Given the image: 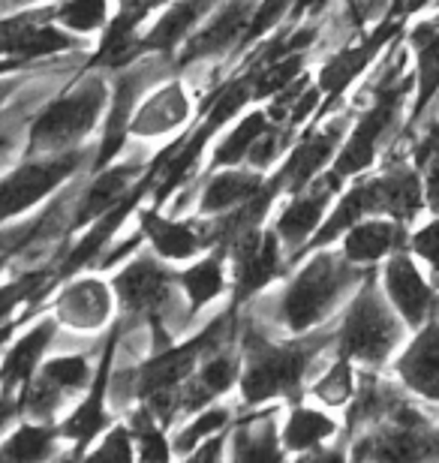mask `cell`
<instances>
[{
    "instance_id": "cell-44",
    "label": "cell",
    "mask_w": 439,
    "mask_h": 463,
    "mask_svg": "<svg viewBox=\"0 0 439 463\" xmlns=\"http://www.w3.org/2000/svg\"><path fill=\"white\" fill-rule=\"evenodd\" d=\"M422 172V184H425V208L431 211L434 217H439V142L434 145V151L425 156L422 163L415 165Z\"/></svg>"
},
{
    "instance_id": "cell-54",
    "label": "cell",
    "mask_w": 439,
    "mask_h": 463,
    "mask_svg": "<svg viewBox=\"0 0 439 463\" xmlns=\"http://www.w3.org/2000/svg\"><path fill=\"white\" fill-rule=\"evenodd\" d=\"M15 4H33V0H15Z\"/></svg>"
},
{
    "instance_id": "cell-49",
    "label": "cell",
    "mask_w": 439,
    "mask_h": 463,
    "mask_svg": "<svg viewBox=\"0 0 439 463\" xmlns=\"http://www.w3.org/2000/svg\"><path fill=\"white\" fill-rule=\"evenodd\" d=\"M13 331H15V322H6V326H0V346H4L9 337H13Z\"/></svg>"
},
{
    "instance_id": "cell-14",
    "label": "cell",
    "mask_w": 439,
    "mask_h": 463,
    "mask_svg": "<svg viewBox=\"0 0 439 463\" xmlns=\"http://www.w3.org/2000/svg\"><path fill=\"white\" fill-rule=\"evenodd\" d=\"M76 40L67 27H54L45 22V13H22L13 18H0V54L4 58L33 61L45 54H58L76 49Z\"/></svg>"
},
{
    "instance_id": "cell-45",
    "label": "cell",
    "mask_w": 439,
    "mask_h": 463,
    "mask_svg": "<svg viewBox=\"0 0 439 463\" xmlns=\"http://www.w3.org/2000/svg\"><path fill=\"white\" fill-rule=\"evenodd\" d=\"M133 433L127 428H115L109 430V437L100 442L97 449H91V458H111V460H129L136 458V449H133Z\"/></svg>"
},
{
    "instance_id": "cell-1",
    "label": "cell",
    "mask_w": 439,
    "mask_h": 463,
    "mask_svg": "<svg viewBox=\"0 0 439 463\" xmlns=\"http://www.w3.org/2000/svg\"><path fill=\"white\" fill-rule=\"evenodd\" d=\"M406 337V322L400 319L395 304L388 301L377 274H367L352 295L347 313H343L334 340L338 355H347L364 367L379 370Z\"/></svg>"
},
{
    "instance_id": "cell-48",
    "label": "cell",
    "mask_w": 439,
    "mask_h": 463,
    "mask_svg": "<svg viewBox=\"0 0 439 463\" xmlns=\"http://www.w3.org/2000/svg\"><path fill=\"white\" fill-rule=\"evenodd\" d=\"M409 4H413V0H391V6H388V9H391V13H397V15H406V6H409ZM406 18H409V15H406Z\"/></svg>"
},
{
    "instance_id": "cell-20",
    "label": "cell",
    "mask_w": 439,
    "mask_h": 463,
    "mask_svg": "<svg viewBox=\"0 0 439 463\" xmlns=\"http://www.w3.org/2000/svg\"><path fill=\"white\" fill-rule=\"evenodd\" d=\"M148 4H127L120 6V13L102 27V40L97 45V52L91 54L88 67L93 70H127L136 58L145 54L142 36L136 33L138 22L148 15Z\"/></svg>"
},
{
    "instance_id": "cell-22",
    "label": "cell",
    "mask_w": 439,
    "mask_h": 463,
    "mask_svg": "<svg viewBox=\"0 0 439 463\" xmlns=\"http://www.w3.org/2000/svg\"><path fill=\"white\" fill-rule=\"evenodd\" d=\"M142 76L133 70H120V79L115 85V99H111V115L106 120V133L100 138V147H97V156H93V172L106 169L111 165V160L124 151V142H127V133H129V124H133V112H136V97L142 90Z\"/></svg>"
},
{
    "instance_id": "cell-19",
    "label": "cell",
    "mask_w": 439,
    "mask_h": 463,
    "mask_svg": "<svg viewBox=\"0 0 439 463\" xmlns=\"http://www.w3.org/2000/svg\"><path fill=\"white\" fill-rule=\"evenodd\" d=\"M340 241H343L340 253L349 262L370 268L409 244V226L397 223L391 217H364L352 229H347V235Z\"/></svg>"
},
{
    "instance_id": "cell-7",
    "label": "cell",
    "mask_w": 439,
    "mask_h": 463,
    "mask_svg": "<svg viewBox=\"0 0 439 463\" xmlns=\"http://www.w3.org/2000/svg\"><path fill=\"white\" fill-rule=\"evenodd\" d=\"M382 289H386L388 301L395 304V310L400 313V319L406 322V328L418 331L427 319H434L439 289L425 280V274L418 271L415 256L409 253V247L397 250L386 259L382 268Z\"/></svg>"
},
{
    "instance_id": "cell-24",
    "label": "cell",
    "mask_w": 439,
    "mask_h": 463,
    "mask_svg": "<svg viewBox=\"0 0 439 463\" xmlns=\"http://www.w3.org/2000/svg\"><path fill=\"white\" fill-rule=\"evenodd\" d=\"M214 4H217V0H177V4H172L160 22L154 24V31L142 40L145 54L148 52L172 54L177 45H184L190 40V31L208 15V9Z\"/></svg>"
},
{
    "instance_id": "cell-38",
    "label": "cell",
    "mask_w": 439,
    "mask_h": 463,
    "mask_svg": "<svg viewBox=\"0 0 439 463\" xmlns=\"http://www.w3.org/2000/svg\"><path fill=\"white\" fill-rule=\"evenodd\" d=\"M355 361L347 355H338V361L325 370V376L316 379L313 385V397H320L322 403L329 406H347L352 403L355 388H358V376H355Z\"/></svg>"
},
{
    "instance_id": "cell-42",
    "label": "cell",
    "mask_w": 439,
    "mask_h": 463,
    "mask_svg": "<svg viewBox=\"0 0 439 463\" xmlns=\"http://www.w3.org/2000/svg\"><path fill=\"white\" fill-rule=\"evenodd\" d=\"M45 280H49V277H45V271H33V274L18 277V280H13V283L0 286V326H4V319L13 317L18 304H24L27 298L40 295Z\"/></svg>"
},
{
    "instance_id": "cell-27",
    "label": "cell",
    "mask_w": 439,
    "mask_h": 463,
    "mask_svg": "<svg viewBox=\"0 0 439 463\" xmlns=\"http://www.w3.org/2000/svg\"><path fill=\"white\" fill-rule=\"evenodd\" d=\"M186 392H181V410H202L214 397L226 394L238 383V361L232 355H214L199 367V373L186 379Z\"/></svg>"
},
{
    "instance_id": "cell-18",
    "label": "cell",
    "mask_w": 439,
    "mask_h": 463,
    "mask_svg": "<svg viewBox=\"0 0 439 463\" xmlns=\"http://www.w3.org/2000/svg\"><path fill=\"white\" fill-rule=\"evenodd\" d=\"M253 13H256V0H229V4H223L220 13L214 15L199 33L186 40L181 63L214 58V54H223V52L235 49V45L241 49Z\"/></svg>"
},
{
    "instance_id": "cell-21",
    "label": "cell",
    "mask_w": 439,
    "mask_h": 463,
    "mask_svg": "<svg viewBox=\"0 0 439 463\" xmlns=\"http://www.w3.org/2000/svg\"><path fill=\"white\" fill-rule=\"evenodd\" d=\"M54 337V319H43L36 322L33 328H27L22 337L15 340L9 352L4 355V364H0V401L15 406V394L18 388L24 392V385L31 383V376L40 367V358L45 355Z\"/></svg>"
},
{
    "instance_id": "cell-29",
    "label": "cell",
    "mask_w": 439,
    "mask_h": 463,
    "mask_svg": "<svg viewBox=\"0 0 439 463\" xmlns=\"http://www.w3.org/2000/svg\"><path fill=\"white\" fill-rule=\"evenodd\" d=\"M334 433H338V421L329 419V415L320 412V410H310V406L295 403L292 412H289V419H286V428H283L280 442H283L286 451L301 455V451H313L316 446H322V442L331 439Z\"/></svg>"
},
{
    "instance_id": "cell-39",
    "label": "cell",
    "mask_w": 439,
    "mask_h": 463,
    "mask_svg": "<svg viewBox=\"0 0 439 463\" xmlns=\"http://www.w3.org/2000/svg\"><path fill=\"white\" fill-rule=\"evenodd\" d=\"M229 419H232V412L226 410V406H205V410L196 415V419L186 424L181 433H177L175 451L186 458L196 446H202L208 437H214V433H220L223 428H226Z\"/></svg>"
},
{
    "instance_id": "cell-51",
    "label": "cell",
    "mask_w": 439,
    "mask_h": 463,
    "mask_svg": "<svg viewBox=\"0 0 439 463\" xmlns=\"http://www.w3.org/2000/svg\"><path fill=\"white\" fill-rule=\"evenodd\" d=\"M9 412H13V406H9V403H4V401H0V421H4V415H9Z\"/></svg>"
},
{
    "instance_id": "cell-6",
    "label": "cell",
    "mask_w": 439,
    "mask_h": 463,
    "mask_svg": "<svg viewBox=\"0 0 439 463\" xmlns=\"http://www.w3.org/2000/svg\"><path fill=\"white\" fill-rule=\"evenodd\" d=\"M81 163H85V151L70 147V151L45 154L43 160H31V163L18 165L15 172L0 178V223L31 211L36 202L58 190Z\"/></svg>"
},
{
    "instance_id": "cell-28",
    "label": "cell",
    "mask_w": 439,
    "mask_h": 463,
    "mask_svg": "<svg viewBox=\"0 0 439 463\" xmlns=\"http://www.w3.org/2000/svg\"><path fill=\"white\" fill-rule=\"evenodd\" d=\"M133 172H136V165H118V169H109L106 165V169H100L97 178L91 184V190L85 193V199H81L76 208V226L109 214V211L133 190L129 187V184H133Z\"/></svg>"
},
{
    "instance_id": "cell-41",
    "label": "cell",
    "mask_w": 439,
    "mask_h": 463,
    "mask_svg": "<svg viewBox=\"0 0 439 463\" xmlns=\"http://www.w3.org/2000/svg\"><path fill=\"white\" fill-rule=\"evenodd\" d=\"M292 4L295 0H259L256 4V13L250 18V27L244 33V43H241V49L256 40H262L271 31H274L277 24H283L289 13H292Z\"/></svg>"
},
{
    "instance_id": "cell-31",
    "label": "cell",
    "mask_w": 439,
    "mask_h": 463,
    "mask_svg": "<svg viewBox=\"0 0 439 463\" xmlns=\"http://www.w3.org/2000/svg\"><path fill=\"white\" fill-rule=\"evenodd\" d=\"M232 455L241 460H277L283 455L274 433V412L241 421L235 437H232Z\"/></svg>"
},
{
    "instance_id": "cell-10",
    "label": "cell",
    "mask_w": 439,
    "mask_h": 463,
    "mask_svg": "<svg viewBox=\"0 0 439 463\" xmlns=\"http://www.w3.org/2000/svg\"><path fill=\"white\" fill-rule=\"evenodd\" d=\"M91 376H93V367L85 355L52 358V361H45L40 367V373L31 376V383L24 385V397H18V406H24L36 419H49L70 394H76L79 388H85L91 383Z\"/></svg>"
},
{
    "instance_id": "cell-33",
    "label": "cell",
    "mask_w": 439,
    "mask_h": 463,
    "mask_svg": "<svg viewBox=\"0 0 439 463\" xmlns=\"http://www.w3.org/2000/svg\"><path fill=\"white\" fill-rule=\"evenodd\" d=\"M274 124L268 118V112H250L232 127V133L217 145V151L211 156V169H223V165H238L241 160H247L250 147L256 145V138Z\"/></svg>"
},
{
    "instance_id": "cell-36",
    "label": "cell",
    "mask_w": 439,
    "mask_h": 463,
    "mask_svg": "<svg viewBox=\"0 0 439 463\" xmlns=\"http://www.w3.org/2000/svg\"><path fill=\"white\" fill-rule=\"evenodd\" d=\"M184 115H186L184 97L177 94V88H172V90H163L160 97H154L151 103H145L142 115L133 118L129 129H136V133H145V136L166 133V129H172L175 124H181Z\"/></svg>"
},
{
    "instance_id": "cell-5",
    "label": "cell",
    "mask_w": 439,
    "mask_h": 463,
    "mask_svg": "<svg viewBox=\"0 0 439 463\" xmlns=\"http://www.w3.org/2000/svg\"><path fill=\"white\" fill-rule=\"evenodd\" d=\"M404 27H406V15H397L388 9V13L382 15V22L373 27L361 43L349 45V49L338 52L334 58L322 63L320 76H316V88L322 90V106H320V112H316V120H322L343 97H347V90L364 76V70L377 61V54L382 49H388L391 43H397Z\"/></svg>"
},
{
    "instance_id": "cell-32",
    "label": "cell",
    "mask_w": 439,
    "mask_h": 463,
    "mask_svg": "<svg viewBox=\"0 0 439 463\" xmlns=\"http://www.w3.org/2000/svg\"><path fill=\"white\" fill-rule=\"evenodd\" d=\"M413 54H415V99H413V112L406 118L404 136L413 133L415 124L422 120V115L431 109V103L439 94V33Z\"/></svg>"
},
{
    "instance_id": "cell-3",
    "label": "cell",
    "mask_w": 439,
    "mask_h": 463,
    "mask_svg": "<svg viewBox=\"0 0 439 463\" xmlns=\"http://www.w3.org/2000/svg\"><path fill=\"white\" fill-rule=\"evenodd\" d=\"M329 340L331 331H320L310 340H292V344H268L265 337H247V367L241 373V392L247 403H262L268 397L301 392L304 373L310 367L313 355Z\"/></svg>"
},
{
    "instance_id": "cell-13",
    "label": "cell",
    "mask_w": 439,
    "mask_h": 463,
    "mask_svg": "<svg viewBox=\"0 0 439 463\" xmlns=\"http://www.w3.org/2000/svg\"><path fill=\"white\" fill-rule=\"evenodd\" d=\"M175 277L166 271V268L151 256H136L124 271H120L115 280H111V289L118 295L120 310L129 313V317H148L157 319V313L169 298Z\"/></svg>"
},
{
    "instance_id": "cell-43",
    "label": "cell",
    "mask_w": 439,
    "mask_h": 463,
    "mask_svg": "<svg viewBox=\"0 0 439 463\" xmlns=\"http://www.w3.org/2000/svg\"><path fill=\"white\" fill-rule=\"evenodd\" d=\"M409 253L418 256L422 262L431 265L434 271V286L439 289V217H434L431 223H425L422 229L409 232Z\"/></svg>"
},
{
    "instance_id": "cell-9",
    "label": "cell",
    "mask_w": 439,
    "mask_h": 463,
    "mask_svg": "<svg viewBox=\"0 0 439 463\" xmlns=\"http://www.w3.org/2000/svg\"><path fill=\"white\" fill-rule=\"evenodd\" d=\"M364 187H367L370 217H391L397 223L413 226L415 217L425 211L422 172L415 169L413 160H391L379 175L364 178Z\"/></svg>"
},
{
    "instance_id": "cell-47",
    "label": "cell",
    "mask_w": 439,
    "mask_h": 463,
    "mask_svg": "<svg viewBox=\"0 0 439 463\" xmlns=\"http://www.w3.org/2000/svg\"><path fill=\"white\" fill-rule=\"evenodd\" d=\"M15 70H22V61H18V58H0V76L15 72Z\"/></svg>"
},
{
    "instance_id": "cell-26",
    "label": "cell",
    "mask_w": 439,
    "mask_h": 463,
    "mask_svg": "<svg viewBox=\"0 0 439 463\" xmlns=\"http://www.w3.org/2000/svg\"><path fill=\"white\" fill-rule=\"evenodd\" d=\"M111 298L100 280H76L58 301V317L76 328H97L109 319Z\"/></svg>"
},
{
    "instance_id": "cell-35",
    "label": "cell",
    "mask_w": 439,
    "mask_h": 463,
    "mask_svg": "<svg viewBox=\"0 0 439 463\" xmlns=\"http://www.w3.org/2000/svg\"><path fill=\"white\" fill-rule=\"evenodd\" d=\"M58 430L52 424H22L0 446V460H45L54 451Z\"/></svg>"
},
{
    "instance_id": "cell-12",
    "label": "cell",
    "mask_w": 439,
    "mask_h": 463,
    "mask_svg": "<svg viewBox=\"0 0 439 463\" xmlns=\"http://www.w3.org/2000/svg\"><path fill=\"white\" fill-rule=\"evenodd\" d=\"M283 268V244L277 232L250 229L232 241V277H235V298H250L262 292Z\"/></svg>"
},
{
    "instance_id": "cell-34",
    "label": "cell",
    "mask_w": 439,
    "mask_h": 463,
    "mask_svg": "<svg viewBox=\"0 0 439 463\" xmlns=\"http://www.w3.org/2000/svg\"><path fill=\"white\" fill-rule=\"evenodd\" d=\"M253 99L274 97L280 90H286L295 79L304 76L307 67V52H292V54H280V58L259 61L253 63Z\"/></svg>"
},
{
    "instance_id": "cell-50",
    "label": "cell",
    "mask_w": 439,
    "mask_h": 463,
    "mask_svg": "<svg viewBox=\"0 0 439 463\" xmlns=\"http://www.w3.org/2000/svg\"><path fill=\"white\" fill-rule=\"evenodd\" d=\"M6 147H9V138L0 133V160H4V154H6Z\"/></svg>"
},
{
    "instance_id": "cell-15",
    "label": "cell",
    "mask_w": 439,
    "mask_h": 463,
    "mask_svg": "<svg viewBox=\"0 0 439 463\" xmlns=\"http://www.w3.org/2000/svg\"><path fill=\"white\" fill-rule=\"evenodd\" d=\"M334 193H340V184L331 178L329 172L322 178H316L310 187H304L301 193H295V199L283 208V214L277 220V238L280 244L295 250V256L301 253L304 244L316 235V229L322 226L325 211H329Z\"/></svg>"
},
{
    "instance_id": "cell-37",
    "label": "cell",
    "mask_w": 439,
    "mask_h": 463,
    "mask_svg": "<svg viewBox=\"0 0 439 463\" xmlns=\"http://www.w3.org/2000/svg\"><path fill=\"white\" fill-rule=\"evenodd\" d=\"M52 18L72 33H93L109 24L106 0H63L52 9Z\"/></svg>"
},
{
    "instance_id": "cell-8",
    "label": "cell",
    "mask_w": 439,
    "mask_h": 463,
    "mask_svg": "<svg viewBox=\"0 0 439 463\" xmlns=\"http://www.w3.org/2000/svg\"><path fill=\"white\" fill-rule=\"evenodd\" d=\"M343 136H347V120L338 118L331 124H325L322 129L310 127L307 133L298 138V145L292 147V154L286 156V163L280 165V172L274 175V190L277 193H301L304 187L320 178L322 169H329L338 156Z\"/></svg>"
},
{
    "instance_id": "cell-53",
    "label": "cell",
    "mask_w": 439,
    "mask_h": 463,
    "mask_svg": "<svg viewBox=\"0 0 439 463\" xmlns=\"http://www.w3.org/2000/svg\"><path fill=\"white\" fill-rule=\"evenodd\" d=\"M4 262H6V253H0V268H4Z\"/></svg>"
},
{
    "instance_id": "cell-11",
    "label": "cell",
    "mask_w": 439,
    "mask_h": 463,
    "mask_svg": "<svg viewBox=\"0 0 439 463\" xmlns=\"http://www.w3.org/2000/svg\"><path fill=\"white\" fill-rule=\"evenodd\" d=\"M223 319L211 322L208 328L199 331L196 337H190L181 346H166L160 355L151 358L148 364L138 370V397H154L160 392H177L186 379L196 373L199 358L211 349L214 340L220 337Z\"/></svg>"
},
{
    "instance_id": "cell-46",
    "label": "cell",
    "mask_w": 439,
    "mask_h": 463,
    "mask_svg": "<svg viewBox=\"0 0 439 463\" xmlns=\"http://www.w3.org/2000/svg\"><path fill=\"white\" fill-rule=\"evenodd\" d=\"M18 85H22V79H13V81H4V79H0V106H4L6 99L15 94V88H18Z\"/></svg>"
},
{
    "instance_id": "cell-23",
    "label": "cell",
    "mask_w": 439,
    "mask_h": 463,
    "mask_svg": "<svg viewBox=\"0 0 439 463\" xmlns=\"http://www.w3.org/2000/svg\"><path fill=\"white\" fill-rule=\"evenodd\" d=\"M138 229H142V235L148 241H151L157 256H163V259L184 262V259H193L202 250L199 229L190 226V223H175V220H166L157 205L138 214Z\"/></svg>"
},
{
    "instance_id": "cell-52",
    "label": "cell",
    "mask_w": 439,
    "mask_h": 463,
    "mask_svg": "<svg viewBox=\"0 0 439 463\" xmlns=\"http://www.w3.org/2000/svg\"><path fill=\"white\" fill-rule=\"evenodd\" d=\"M127 4H145V0H120V6H127Z\"/></svg>"
},
{
    "instance_id": "cell-17",
    "label": "cell",
    "mask_w": 439,
    "mask_h": 463,
    "mask_svg": "<svg viewBox=\"0 0 439 463\" xmlns=\"http://www.w3.org/2000/svg\"><path fill=\"white\" fill-rule=\"evenodd\" d=\"M118 337H120V328L115 326L111 335L102 346V358L97 364V373H93V383L88 385V394L81 401L72 415L61 421L58 433L67 439H76V442H91L97 439V433L106 428V388H109V376H111V361H115V349H118Z\"/></svg>"
},
{
    "instance_id": "cell-2",
    "label": "cell",
    "mask_w": 439,
    "mask_h": 463,
    "mask_svg": "<svg viewBox=\"0 0 439 463\" xmlns=\"http://www.w3.org/2000/svg\"><path fill=\"white\" fill-rule=\"evenodd\" d=\"M370 271L349 262L343 253L316 250V256L292 277L280 298V322L304 335L331 317V310L343 301V295L355 289Z\"/></svg>"
},
{
    "instance_id": "cell-30",
    "label": "cell",
    "mask_w": 439,
    "mask_h": 463,
    "mask_svg": "<svg viewBox=\"0 0 439 463\" xmlns=\"http://www.w3.org/2000/svg\"><path fill=\"white\" fill-rule=\"evenodd\" d=\"M184 286L186 298H190V313H199L205 304H211L217 295L226 289V271H223V256H205L193 262L186 271L175 277Z\"/></svg>"
},
{
    "instance_id": "cell-40",
    "label": "cell",
    "mask_w": 439,
    "mask_h": 463,
    "mask_svg": "<svg viewBox=\"0 0 439 463\" xmlns=\"http://www.w3.org/2000/svg\"><path fill=\"white\" fill-rule=\"evenodd\" d=\"M133 439H136V458L142 460H166L172 455L169 442L163 437V421L151 412V406H142L133 419Z\"/></svg>"
},
{
    "instance_id": "cell-25",
    "label": "cell",
    "mask_w": 439,
    "mask_h": 463,
    "mask_svg": "<svg viewBox=\"0 0 439 463\" xmlns=\"http://www.w3.org/2000/svg\"><path fill=\"white\" fill-rule=\"evenodd\" d=\"M265 178L256 172H241V169H229V172H217L214 178L208 181V187L202 193V202H199V211L202 214H226V211L244 205L253 196L265 190Z\"/></svg>"
},
{
    "instance_id": "cell-4",
    "label": "cell",
    "mask_w": 439,
    "mask_h": 463,
    "mask_svg": "<svg viewBox=\"0 0 439 463\" xmlns=\"http://www.w3.org/2000/svg\"><path fill=\"white\" fill-rule=\"evenodd\" d=\"M106 109V85L100 79L81 81L79 88L58 97L33 120L27 147L31 154H61L85 138Z\"/></svg>"
},
{
    "instance_id": "cell-16",
    "label": "cell",
    "mask_w": 439,
    "mask_h": 463,
    "mask_svg": "<svg viewBox=\"0 0 439 463\" xmlns=\"http://www.w3.org/2000/svg\"><path fill=\"white\" fill-rule=\"evenodd\" d=\"M397 379L422 401L439 403V319H427L395 361Z\"/></svg>"
}]
</instances>
